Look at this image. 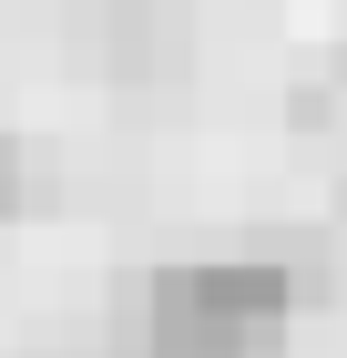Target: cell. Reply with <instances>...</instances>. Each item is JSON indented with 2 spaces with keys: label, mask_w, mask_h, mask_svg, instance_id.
Wrapping results in <instances>:
<instances>
[{
  "label": "cell",
  "mask_w": 347,
  "mask_h": 358,
  "mask_svg": "<svg viewBox=\"0 0 347 358\" xmlns=\"http://www.w3.org/2000/svg\"><path fill=\"white\" fill-rule=\"evenodd\" d=\"M296 328V266L276 256H194L143 276L133 358H266Z\"/></svg>",
  "instance_id": "6da1fadb"
},
{
  "label": "cell",
  "mask_w": 347,
  "mask_h": 358,
  "mask_svg": "<svg viewBox=\"0 0 347 358\" xmlns=\"http://www.w3.org/2000/svg\"><path fill=\"white\" fill-rule=\"evenodd\" d=\"M10 205H21V143L0 134V215H10Z\"/></svg>",
  "instance_id": "7a4b0ae2"
}]
</instances>
